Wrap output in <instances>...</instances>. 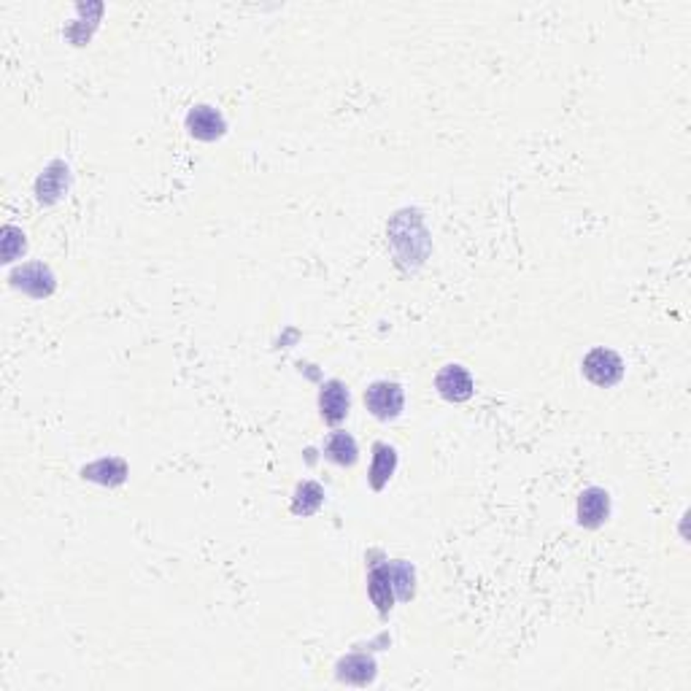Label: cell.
<instances>
[{
	"label": "cell",
	"instance_id": "5bb4252c",
	"mask_svg": "<svg viewBox=\"0 0 691 691\" xmlns=\"http://www.w3.org/2000/svg\"><path fill=\"white\" fill-rule=\"evenodd\" d=\"M387 570H390V578H392V586H395L398 597L400 599H411L414 591H416V586H414V581H416L414 567L408 562H392V565H387Z\"/></svg>",
	"mask_w": 691,
	"mask_h": 691
},
{
	"label": "cell",
	"instance_id": "277c9868",
	"mask_svg": "<svg viewBox=\"0 0 691 691\" xmlns=\"http://www.w3.org/2000/svg\"><path fill=\"white\" fill-rule=\"evenodd\" d=\"M12 284L17 289H22L30 297H49L54 292V276L46 265L41 262H30L20 270L12 273Z\"/></svg>",
	"mask_w": 691,
	"mask_h": 691
},
{
	"label": "cell",
	"instance_id": "6da1fadb",
	"mask_svg": "<svg viewBox=\"0 0 691 691\" xmlns=\"http://www.w3.org/2000/svg\"><path fill=\"white\" fill-rule=\"evenodd\" d=\"M403 403H406V392L400 383L395 381H375L367 387L365 392V406L367 411L381 419V422H390L398 419L403 414Z\"/></svg>",
	"mask_w": 691,
	"mask_h": 691
},
{
	"label": "cell",
	"instance_id": "8992f818",
	"mask_svg": "<svg viewBox=\"0 0 691 691\" xmlns=\"http://www.w3.org/2000/svg\"><path fill=\"white\" fill-rule=\"evenodd\" d=\"M610 516V494L599 486H591L581 492L578 497V524L597 529L605 518Z\"/></svg>",
	"mask_w": 691,
	"mask_h": 691
},
{
	"label": "cell",
	"instance_id": "4fadbf2b",
	"mask_svg": "<svg viewBox=\"0 0 691 691\" xmlns=\"http://www.w3.org/2000/svg\"><path fill=\"white\" fill-rule=\"evenodd\" d=\"M322 502H325V489L317 481H302L294 492L292 513L294 516H311L322 508Z\"/></svg>",
	"mask_w": 691,
	"mask_h": 691
},
{
	"label": "cell",
	"instance_id": "30bf717a",
	"mask_svg": "<svg viewBox=\"0 0 691 691\" xmlns=\"http://www.w3.org/2000/svg\"><path fill=\"white\" fill-rule=\"evenodd\" d=\"M125 476H127V465L117 456L98 459V462L82 468V478H90V481H98V484H106V486H119L125 481Z\"/></svg>",
	"mask_w": 691,
	"mask_h": 691
},
{
	"label": "cell",
	"instance_id": "3957f363",
	"mask_svg": "<svg viewBox=\"0 0 691 691\" xmlns=\"http://www.w3.org/2000/svg\"><path fill=\"white\" fill-rule=\"evenodd\" d=\"M435 390L440 392L443 400L448 403H465L473 398V378L462 365H446L435 375Z\"/></svg>",
	"mask_w": 691,
	"mask_h": 691
},
{
	"label": "cell",
	"instance_id": "ba28073f",
	"mask_svg": "<svg viewBox=\"0 0 691 691\" xmlns=\"http://www.w3.org/2000/svg\"><path fill=\"white\" fill-rule=\"evenodd\" d=\"M367 594H370V599L378 607L381 616H387V613L392 610V605H395V586H392L387 565H378V567L370 570V575H367Z\"/></svg>",
	"mask_w": 691,
	"mask_h": 691
},
{
	"label": "cell",
	"instance_id": "8fae6325",
	"mask_svg": "<svg viewBox=\"0 0 691 691\" xmlns=\"http://www.w3.org/2000/svg\"><path fill=\"white\" fill-rule=\"evenodd\" d=\"M338 678L354 686H365L375 678V662L365 654H351L338 662Z\"/></svg>",
	"mask_w": 691,
	"mask_h": 691
},
{
	"label": "cell",
	"instance_id": "52a82bcc",
	"mask_svg": "<svg viewBox=\"0 0 691 691\" xmlns=\"http://www.w3.org/2000/svg\"><path fill=\"white\" fill-rule=\"evenodd\" d=\"M187 130H189L195 138H200V141H216V138L224 135L227 122H224V117H221L216 108H211V106H195V108L187 114Z\"/></svg>",
	"mask_w": 691,
	"mask_h": 691
},
{
	"label": "cell",
	"instance_id": "9a60e30c",
	"mask_svg": "<svg viewBox=\"0 0 691 691\" xmlns=\"http://www.w3.org/2000/svg\"><path fill=\"white\" fill-rule=\"evenodd\" d=\"M54 171H57V163H54V165L41 176V179H38V187H36V189H38V197H41V200H46V203H49V200H54V197L68 187V179H62V176H68V168L62 165V171H60V173H54Z\"/></svg>",
	"mask_w": 691,
	"mask_h": 691
},
{
	"label": "cell",
	"instance_id": "2e32d148",
	"mask_svg": "<svg viewBox=\"0 0 691 691\" xmlns=\"http://www.w3.org/2000/svg\"><path fill=\"white\" fill-rule=\"evenodd\" d=\"M25 252V236L17 227H4V262H14L17 254Z\"/></svg>",
	"mask_w": 691,
	"mask_h": 691
},
{
	"label": "cell",
	"instance_id": "7a4b0ae2",
	"mask_svg": "<svg viewBox=\"0 0 691 691\" xmlns=\"http://www.w3.org/2000/svg\"><path fill=\"white\" fill-rule=\"evenodd\" d=\"M583 375L597 383V387H613V383H619L622 375H624V362L616 351L610 349H591L586 357H583Z\"/></svg>",
	"mask_w": 691,
	"mask_h": 691
},
{
	"label": "cell",
	"instance_id": "5b68a950",
	"mask_svg": "<svg viewBox=\"0 0 691 691\" xmlns=\"http://www.w3.org/2000/svg\"><path fill=\"white\" fill-rule=\"evenodd\" d=\"M349 408H351V398H349L346 383L343 381H327L322 387V395H319L322 419L335 427L349 416Z\"/></svg>",
	"mask_w": 691,
	"mask_h": 691
},
{
	"label": "cell",
	"instance_id": "9c48e42d",
	"mask_svg": "<svg viewBox=\"0 0 691 691\" xmlns=\"http://www.w3.org/2000/svg\"><path fill=\"white\" fill-rule=\"evenodd\" d=\"M398 468V451L387 443H375L373 446V465H370V486L375 492H381L390 484V478L395 476Z\"/></svg>",
	"mask_w": 691,
	"mask_h": 691
},
{
	"label": "cell",
	"instance_id": "7c38bea8",
	"mask_svg": "<svg viewBox=\"0 0 691 691\" xmlns=\"http://www.w3.org/2000/svg\"><path fill=\"white\" fill-rule=\"evenodd\" d=\"M325 454H327L330 462H335L341 468H351L357 462V456H359V448H357V440L349 432H333L327 446H325Z\"/></svg>",
	"mask_w": 691,
	"mask_h": 691
}]
</instances>
